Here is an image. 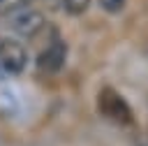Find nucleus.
I'll return each mask as SVG.
<instances>
[{"instance_id":"1","label":"nucleus","mask_w":148,"mask_h":146,"mask_svg":"<svg viewBox=\"0 0 148 146\" xmlns=\"http://www.w3.org/2000/svg\"><path fill=\"white\" fill-rule=\"evenodd\" d=\"M97 109L102 111L104 118H109L111 123H116L120 127H132L134 125V111H132V107L127 104V100L116 88L104 86L97 93Z\"/></svg>"},{"instance_id":"2","label":"nucleus","mask_w":148,"mask_h":146,"mask_svg":"<svg viewBox=\"0 0 148 146\" xmlns=\"http://www.w3.org/2000/svg\"><path fill=\"white\" fill-rule=\"evenodd\" d=\"M5 21H7V28H9L14 35L25 37V39L42 35V30L46 28V16H44V12L35 9V7H30V5H25V7H21V9L12 12V14H7Z\"/></svg>"},{"instance_id":"3","label":"nucleus","mask_w":148,"mask_h":146,"mask_svg":"<svg viewBox=\"0 0 148 146\" xmlns=\"http://www.w3.org/2000/svg\"><path fill=\"white\" fill-rule=\"evenodd\" d=\"M65 60H67V44L60 37H56V39H51L49 44L42 46V51L35 58V67L42 74H56V72L62 70Z\"/></svg>"},{"instance_id":"4","label":"nucleus","mask_w":148,"mask_h":146,"mask_svg":"<svg viewBox=\"0 0 148 146\" xmlns=\"http://www.w3.org/2000/svg\"><path fill=\"white\" fill-rule=\"evenodd\" d=\"M0 65L9 74H23L25 67H28V51H25V46L18 39H14V37L0 39Z\"/></svg>"},{"instance_id":"5","label":"nucleus","mask_w":148,"mask_h":146,"mask_svg":"<svg viewBox=\"0 0 148 146\" xmlns=\"http://www.w3.org/2000/svg\"><path fill=\"white\" fill-rule=\"evenodd\" d=\"M92 0H62V9L69 14V16H79L83 14L88 7H90Z\"/></svg>"},{"instance_id":"6","label":"nucleus","mask_w":148,"mask_h":146,"mask_svg":"<svg viewBox=\"0 0 148 146\" xmlns=\"http://www.w3.org/2000/svg\"><path fill=\"white\" fill-rule=\"evenodd\" d=\"M25 5H30V0H0V14L7 16V14H12V12H16Z\"/></svg>"},{"instance_id":"7","label":"nucleus","mask_w":148,"mask_h":146,"mask_svg":"<svg viewBox=\"0 0 148 146\" xmlns=\"http://www.w3.org/2000/svg\"><path fill=\"white\" fill-rule=\"evenodd\" d=\"M99 2V7L104 9V12H109V14H116V12H120L123 7H125V0H97Z\"/></svg>"},{"instance_id":"8","label":"nucleus","mask_w":148,"mask_h":146,"mask_svg":"<svg viewBox=\"0 0 148 146\" xmlns=\"http://www.w3.org/2000/svg\"><path fill=\"white\" fill-rule=\"evenodd\" d=\"M134 146H148V137H146V134H143V137H136Z\"/></svg>"},{"instance_id":"9","label":"nucleus","mask_w":148,"mask_h":146,"mask_svg":"<svg viewBox=\"0 0 148 146\" xmlns=\"http://www.w3.org/2000/svg\"><path fill=\"white\" fill-rule=\"evenodd\" d=\"M146 137H148V130H146Z\"/></svg>"},{"instance_id":"10","label":"nucleus","mask_w":148,"mask_h":146,"mask_svg":"<svg viewBox=\"0 0 148 146\" xmlns=\"http://www.w3.org/2000/svg\"><path fill=\"white\" fill-rule=\"evenodd\" d=\"M146 104H148V97H146Z\"/></svg>"}]
</instances>
